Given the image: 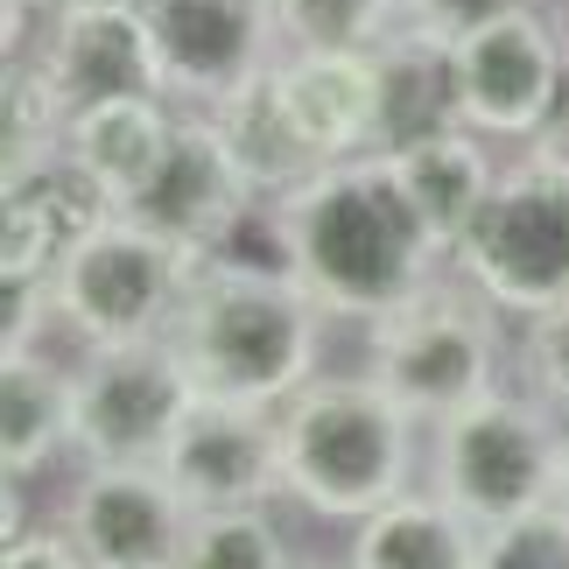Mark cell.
<instances>
[{"mask_svg":"<svg viewBox=\"0 0 569 569\" xmlns=\"http://www.w3.org/2000/svg\"><path fill=\"white\" fill-rule=\"evenodd\" d=\"M156 465L169 486L190 499V513L211 507H274L281 492V436L274 408H239V401H190L177 436L162 443Z\"/></svg>","mask_w":569,"mask_h":569,"instance_id":"14","label":"cell"},{"mask_svg":"<svg viewBox=\"0 0 569 569\" xmlns=\"http://www.w3.org/2000/svg\"><path fill=\"white\" fill-rule=\"evenodd\" d=\"M387 169H393V183L408 190V204L429 226V239L443 253H457V239L486 211V197H492L507 162H499L492 141L471 134V127H436V134H415L401 148H387Z\"/></svg>","mask_w":569,"mask_h":569,"instance_id":"18","label":"cell"},{"mask_svg":"<svg viewBox=\"0 0 569 569\" xmlns=\"http://www.w3.org/2000/svg\"><path fill=\"white\" fill-rule=\"evenodd\" d=\"M29 63L42 71L63 113L99 106V99H127V92H169L141 0H63V8H50L42 36L29 42Z\"/></svg>","mask_w":569,"mask_h":569,"instance_id":"12","label":"cell"},{"mask_svg":"<svg viewBox=\"0 0 569 569\" xmlns=\"http://www.w3.org/2000/svg\"><path fill=\"white\" fill-rule=\"evenodd\" d=\"M556 499L569 507V422H562V471H556Z\"/></svg>","mask_w":569,"mask_h":569,"instance_id":"27","label":"cell"},{"mask_svg":"<svg viewBox=\"0 0 569 569\" xmlns=\"http://www.w3.org/2000/svg\"><path fill=\"white\" fill-rule=\"evenodd\" d=\"M197 260L169 247L162 232H148L141 218L113 211L84 247L63 260L57 289V331L78 352H106V345H148L169 331L177 302L190 289Z\"/></svg>","mask_w":569,"mask_h":569,"instance_id":"7","label":"cell"},{"mask_svg":"<svg viewBox=\"0 0 569 569\" xmlns=\"http://www.w3.org/2000/svg\"><path fill=\"white\" fill-rule=\"evenodd\" d=\"M57 528L92 569H177L190 499L169 486L162 465H84Z\"/></svg>","mask_w":569,"mask_h":569,"instance_id":"13","label":"cell"},{"mask_svg":"<svg viewBox=\"0 0 569 569\" xmlns=\"http://www.w3.org/2000/svg\"><path fill=\"white\" fill-rule=\"evenodd\" d=\"M450 92L457 127L486 141H541L569 113V36L562 21L528 8H507L450 42Z\"/></svg>","mask_w":569,"mask_h":569,"instance_id":"8","label":"cell"},{"mask_svg":"<svg viewBox=\"0 0 569 569\" xmlns=\"http://www.w3.org/2000/svg\"><path fill=\"white\" fill-rule=\"evenodd\" d=\"M57 450H71V366H57L50 352H8L0 359V471H8V486H29Z\"/></svg>","mask_w":569,"mask_h":569,"instance_id":"20","label":"cell"},{"mask_svg":"<svg viewBox=\"0 0 569 569\" xmlns=\"http://www.w3.org/2000/svg\"><path fill=\"white\" fill-rule=\"evenodd\" d=\"M177 127H183V106L169 92L99 99V106H78V113L63 120V156L127 211L148 183H156V169L169 162Z\"/></svg>","mask_w":569,"mask_h":569,"instance_id":"17","label":"cell"},{"mask_svg":"<svg viewBox=\"0 0 569 569\" xmlns=\"http://www.w3.org/2000/svg\"><path fill=\"white\" fill-rule=\"evenodd\" d=\"M507 8H528V0H401V29L415 36H436V42H457L465 29H478V21L507 14Z\"/></svg>","mask_w":569,"mask_h":569,"instance_id":"25","label":"cell"},{"mask_svg":"<svg viewBox=\"0 0 569 569\" xmlns=\"http://www.w3.org/2000/svg\"><path fill=\"white\" fill-rule=\"evenodd\" d=\"M401 14V0H274L281 42L289 50H352V42H380Z\"/></svg>","mask_w":569,"mask_h":569,"instance_id":"22","label":"cell"},{"mask_svg":"<svg viewBox=\"0 0 569 569\" xmlns=\"http://www.w3.org/2000/svg\"><path fill=\"white\" fill-rule=\"evenodd\" d=\"M520 352H528V380L549 408L569 415V302L549 317H528V338H520Z\"/></svg>","mask_w":569,"mask_h":569,"instance_id":"24","label":"cell"},{"mask_svg":"<svg viewBox=\"0 0 569 569\" xmlns=\"http://www.w3.org/2000/svg\"><path fill=\"white\" fill-rule=\"evenodd\" d=\"M345 569H478V528L443 492H401L359 520Z\"/></svg>","mask_w":569,"mask_h":569,"instance_id":"19","label":"cell"},{"mask_svg":"<svg viewBox=\"0 0 569 569\" xmlns=\"http://www.w3.org/2000/svg\"><path fill=\"white\" fill-rule=\"evenodd\" d=\"M415 429L373 373H317L274 408L281 486L323 520H366L415 486Z\"/></svg>","mask_w":569,"mask_h":569,"instance_id":"3","label":"cell"},{"mask_svg":"<svg viewBox=\"0 0 569 569\" xmlns=\"http://www.w3.org/2000/svg\"><path fill=\"white\" fill-rule=\"evenodd\" d=\"M113 211L120 204L84 177L63 148H50V156H36L21 169H0V268L57 281L63 260H71Z\"/></svg>","mask_w":569,"mask_h":569,"instance_id":"16","label":"cell"},{"mask_svg":"<svg viewBox=\"0 0 569 569\" xmlns=\"http://www.w3.org/2000/svg\"><path fill=\"white\" fill-rule=\"evenodd\" d=\"M247 204H260V183L247 177V162H239L232 134H226L211 113L183 106L177 148H169V162L156 169V183H148L134 204H127V218H141V226L162 232L169 247H183L190 260H204V247H211V239L226 232Z\"/></svg>","mask_w":569,"mask_h":569,"instance_id":"15","label":"cell"},{"mask_svg":"<svg viewBox=\"0 0 569 569\" xmlns=\"http://www.w3.org/2000/svg\"><path fill=\"white\" fill-rule=\"evenodd\" d=\"M331 310L274 274H226L197 268L169 317V352L183 359L197 401H239V408H281L296 387L317 380Z\"/></svg>","mask_w":569,"mask_h":569,"instance_id":"2","label":"cell"},{"mask_svg":"<svg viewBox=\"0 0 569 569\" xmlns=\"http://www.w3.org/2000/svg\"><path fill=\"white\" fill-rule=\"evenodd\" d=\"M274 120L296 134V148L323 162L345 156H380V120H387V71L380 42L352 50H281L260 78Z\"/></svg>","mask_w":569,"mask_h":569,"instance_id":"10","label":"cell"},{"mask_svg":"<svg viewBox=\"0 0 569 569\" xmlns=\"http://www.w3.org/2000/svg\"><path fill=\"white\" fill-rule=\"evenodd\" d=\"M499 317H507L499 302H486L457 268H443L429 289L366 323V373L422 429H436L499 387V359H507Z\"/></svg>","mask_w":569,"mask_h":569,"instance_id":"4","label":"cell"},{"mask_svg":"<svg viewBox=\"0 0 569 569\" xmlns=\"http://www.w3.org/2000/svg\"><path fill=\"white\" fill-rule=\"evenodd\" d=\"M0 569H92V562L63 528H14L0 549Z\"/></svg>","mask_w":569,"mask_h":569,"instance_id":"26","label":"cell"},{"mask_svg":"<svg viewBox=\"0 0 569 569\" xmlns=\"http://www.w3.org/2000/svg\"><path fill=\"white\" fill-rule=\"evenodd\" d=\"M478 569H569V507L549 499L478 535Z\"/></svg>","mask_w":569,"mask_h":569,"instance_id":"23","label":"cell"},{"mask_svg":"<svg viewBox=\"0 0 569 569\" xmlns=\"http://www.w3.org/2000/svg\"><path fill=\"white\" fill-rule=\"evenodd\" d=\"M42 8H63V0H42Z\"/></svg>","mask_w":569,"mask_h":569,"instance_id":"31","label":"cell"},{"mask_svg":"<svg viewBox=\"0 0 569 569\" xmlns=\"http://www.w3.org/2000/svg\"><path fill=\"white\" fill-rule=\"evenodd\" d=\"M562 471V422L541 393H513L499 380L429 429V486L471 520L478 535L513 513H535L556 499Z\"/></svg>","mask_w":569,"mask_h":569,"instance_id":"6","label":"cell"},{"mask_svg":"<svg viewBox=\"0 0 569 569\" xmlns=\"http://www.w3.org/2000/svg\"><path fill=\"white\" fill-rule=\"evenodd\" d=\"M296 569H323V562H296Z\"/></svg>","mask_w":569,"mask_h":569,"instance_id":"30","label":"cell"},{"mask_svg":"<svg viewBox=\"0 0 569 569\" xmlns=\"http://www.w3.org/2000/svg\"><path fill=\"white\" fill-rule=\"evenodd\" d=\"M162 50V84L177 106H226L268 78V63L289 50L274 21V0H141Z\"/></svg>","mask_w":569,"mask_h":569,"instance_id":"11","label":"cell"},{"mask_svg":"<svg viewBox=\"0 0 569 569\" xmlns=\"http://www.w3.org/2000/svg\"><path fill=\"white\" fill-rule=\"evenodd\" d=\"M450 268L520 323L569 302V148L556 134L528 141V156L499 169Z\"/></svg>","mask_w":569,"mask_h":569,"instance_id":"5","label":"cell"},{"mask_svg":"<svg viewBox=\"0 0 569 569\" xmlns=\"http://www.w3.org/2000/svg\"><path fill=\"white\" fill-rule=\"evenodd\" d=\"M177 569H296L268 507H211L190 513Z\"/></svg>","mask_w":569,"mask_h":569,"instance_id":"21","label":"cell"},{"mask_svg":"<svg viewBox=\"0 0 569 569\" xmlns=\"http://www.w3.org/2000/svg\"><path fill=\"white\" fill-rule=\"evenodd\" d=\"M556 141H562V148H569V113H562V120H556Z\"/></svg>","mask_w":569,"mask_h":569,"instance_id":"28","label":"cell"},{"mask_svg":"<svg viewBox=\"0 0 569 569\" xmlns=\"http://www.w3.org/2000/svg\"><path fill=\"white\" fill-rule=\"evenodd\" d=\"M296 239V281L338 323H373L450 268V253L415 218L387 156L323 162L310 183L281 197Z\"/></svg>","mask_w":569,"mask_h":569,"instance_id":"1","label":"cell"},{"mask_svg":"<svg viewBox=\"0 0 569 569\" xmlns=\"http://www.w3.org/2000/svg\"><path fill=\"white\" fill-rule=\"evenodd\" d=\"M562 36H569V0H562Z\"/></svg>","mask_w":569,"mask_h":569,"instance_id":"29","label":"cell"},{"mask_svg":"<svg viewBox=\"0 0 569 569\" xmlns=\"http://www.w3.org/2000/svg\"><path fill=\"white\" fill-rule=\"evenodd\" d=\"M197 387L169 338L78 352L71 366V450L84 465H156L190 415Z\"/></svg>","mask_w":569,"mask_h":569,"instance_id":"9","label":"cell"}]
</instances>
